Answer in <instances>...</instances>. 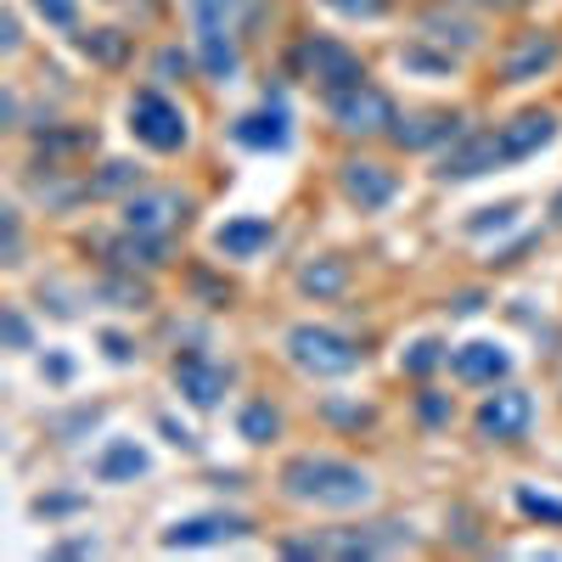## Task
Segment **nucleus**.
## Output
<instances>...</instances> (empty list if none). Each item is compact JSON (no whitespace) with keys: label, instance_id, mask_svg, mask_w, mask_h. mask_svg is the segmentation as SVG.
Instances as JSON below:
<instances>
[{"label":"nucleus","instance_id":"obj_30","mask_svg":"<svg viewBox=\"0 0 562 562\" xmlns=\"http://www.w3.org/2000/svg\"><path fill=\"white\" fill-rule=\"evenodd\" d=\"M34 12L52 29H74V0H34Z\"/></svg>","mask_w":562,"mask_h":562},{"label":"nucleus","instance_id":"obj_16","mask_svg":"<svg viewBox=\"0 0 562 562\" xmlns=\"http://www.w3.org/2000/svg\"><path fill=\"white\" fill-rule=\"evenodd\" d=\"M186 209H192V203H186L180 192H169V186H164V192H135L124 203V225L130 231H164V225L186 220Z\"/></svg>","mask_w":562,"mask_h":562},{"label":"nucleus","instance_id":"obj_8","mask_svg":"<svg viewBox=\"0 0 562 562\" xmlns=\"http://www.w3.org/2000/svg\"><path fill=\"white\" fill-rule=\"evenodd\" d=\"M529 422H535V400H529L524 389H501V394H490V400L479 405V434H484V439H501V445L524 439Z\"/></svg>","mask_w":562,"mask_h":562},{"label":"nucleus","instance_id":"obj_34","mask_svg":"<svg viewBox=\"0 0 562 562\" xmlns=\"http://www.w3.org/2000/svg\"><path fill=\"white\" fill-rule=\"evenodd\" d=\"M18 248H23V225H18V209H7V265H18Z\"/></svg>","mask_w":562,"mask_h":562},{"label":"nucleus","instance_id":"obj_4","mask_svg":"<svg viewBox=\"0 0 562 562\" xmlns=\"http://www.w3.org/2000/svg\"><path fill=\"white\" fill-rule=\"evenodd\" d=\"M130 135L153 153H180L186 147V113L164 97V90H135L130 97Z\"/></svg>","mask_w":562,"mask_h":562},{"label":"nucleus","instance_id":"obj_29","mask_svg":"<svg viewBox=\"0 0 562 562\" xmlns=\"http://www.w3.org/2000/svg\"><path fill=\"white\" fill-rule=\"evenodd\" d=\"M344 18H389V0H326Z\"/></svg>","mask_w":562,"mask_h":562},{"label":"nucleus","instance_id":"obj_5","mask_svg":"<svg viewBox=\"0 0 562 562\" xmlns=\"http://www.w3.org/2000/svg\"><path fill=\"white\" fill-rule=\"evenodd\" d=\"M326 113H333V124L344 130V135H389L394 130V102H389V90H378V85H349V90H338V97H326Z\"/></svg>","mask_w":562,"mask_h":562},{"label":"nucleus","instance_id":"obj_20","mask_svg":"<svg viewBox=\"0 0 562 562\" xmlns=\"http://www.w3.org/2000/svg\"><path fill=\"white\" fill-rule=\"evenodd\" d=\"M108 259H113L119 270H135V265H140V270H158V265L169 259V248L153 237V231H130V237H119V243L108 248Z\"/></svg>","mask_w":562,"mask_h":562},{"label":"nucleus","instance_id":"obj_3","mask_svg":"<svg viewBox=\"0 0 562 562\" xmlns=\"http://www.w3.org/2000/svg\"><path fill=\"white\" fill-rule=\"evenodd\" d=\"M288 360L299 371H310V378H344V371L360 366V349L333 333V326H293L288 333Z\"/></svg>","mask_w":562,"mask_h":562},{"label":"nucleus","instance_id":"obj_23","mask_svg":"<svg viewBox=\"0 0 562 562\" xmlns=\"http://www.w3.org/2000/svg\"><path fill=\"white\" fill-rule=\"evenodd\" d=\"M79 45H85V57H97V63H108V68H119L124 52H130V40H124L119 29H90Z\"/></svg>","mask_w":562,"mask_h":562},{"label":"nucleus","instance_id":"obj_26","mask_svg":"<svg viewBox=\"0 0 562 562\" xmlns=\"http://www.w3.org/2000/svg\"><path fill=\"white\" fill-rule=\"evenodd\" d=\"M124 186H140V169H135V164H108V169L97 175V186H90V192H102V198H108V192H124Z\"/></svg>","mask_w":562,"mask_h":562},{"label":"nucleus","instance_id":"obj_10","mask_svg":"<svg viewBox=\"0 0 562 562\" xmlns=\"http://www.w3.org/2000/svg\"><path fill=\"white\" fill-rule=\"evenodd\" d=\"M175 389L192 400L198 411H209V405H220V394L231 389V371L192 349V355H180V360H175Z\"/></svg>","mask_w":562,"mask_h":562},{"label":"nucleus","instance_id":"obj_15","mask_svg":"<svg viewBox=\"0 0 562 562\" xmlns=\"http://www.w3.org/2000/svg\"><path fill=\"white\" fill-rule=\"evenodd\" d=\"M231 535H248V518H237V512H203V518H186L164 535L169 551L180 546H214V540H231Z\"/></svg>","mask_w":562,"mask_h":562},{"label":"nucleus","instance_id":"obj_11","mask_svg":"<svg viewBox=\"0 0 562 562\" xmlns=\"http://www.w3.org/2000/svg\"><path fill=\"white\" fill-rule=\"evenodd\" d=\"M450 135H461V113H439V108L405 113L389 130V140H394V147H405V153H428V147H439V140H450Z\"/></svg>","mask_w":562,"mask_h":562},{"label":"nucleus","instance_id":"obj_37","mask_svg":"<svg viewBox=\"0 0 562 562\" xmlns=\"http://www.w3.org/2000/svg\"><path fill=\"white\" fill-rule=\"evenodd\" d=\"M102 344H108V355H113V360H130V355H135V349H130V344H124V338H119V333H108V338H102Z\"/></svg>","mask_w":562,"mask_h":562},{"label":"nucleus","instance_id":"obj_36","mask_svg":"<svg viewBox=\"0 0 562 562\" xmlns=\"http://www.w3.org/2000/svg\"><path fill=\"white\" fill-rule=\"evenodd\" d=\"M326 416H333V422H366L371 411H349V405H338V400H333V405H326Z\"/></svg>","mask_w":562,"mask_h":562},{"label":"nucleus","instance_id":"obj_13","mask_svg":"<svg viewBox=\"0 0 562 562\" xmlns=\"http://www.w3.org/2000/svg\"><path fill=\"white\" fill-rule=\"evenodd\" d=\"M495 164H501L495 130H484V135H461L456 147L439 158V180H473V175H484V169H495Z\"/></svg>","mask_w":562,"mask_h":562},{"label":"nucleus","instance_id":"obj_12","mask_svg":"<svg viewBox=\"0 0 562 562\" xmlns=\"http://www.w3.org/2000/svg\"><path fill=\"white\" fill-rule=\"evenodd\" d=\"M231 135H237L243 147H254V153H281V147L293 140V130H288V108L265 97V108H259V113H243L237 124H231Z\"/></svg>","mask_w":562,"mask_h":562},{"label":"nucleus","instance_id":"obj_25","mask_svg":"<svg viewBox=\"0 0 562 562\" xmlns=\"http://www.w3.org/2000/svg\"><path fill=\"white\" fill-rule=\"evenodd\" d=\"M400 63L405 68H428V74H450L456 68V52H422V45H405Z\"/></svg>","mask_w":562,"mask_h":562},{"label":"nucleus","instance_id":"obj_6","mask_svg":"<svg viewBox=\"0 0 562 562\" xmlns=\"http://www.w3.org/2000/svg\"><path fill=\"white\" fill-rule=\"evenodd\" d=\"M338 186H344V198H349L360 214L389 209V203H394V192H400L394 169H383L378 158H349V164L338 169Z\"/></svg>","mask_w":562,"mask_h":562},{"label":"nucleus","instance_id":"obj_32","mask_svg":"<svg viewBox=\"0 0 562 562\" xmlns=\"http://www.w3.org/2000/svg\"><path fill=\"white\" fill-rule=\"evenodd\" d=\"M7 344H12V349H29V344H34V333H29V321H23L18 304L7 310Z\"/></svg>","mask_w":562,"mask_h":562},{"label":"nucleus","instance_id":"obj_28","mask_svg":"<svg viewBox=\"0 0 562 562\" xmlns=\"http://www.w3.org/2000/svg\"><path fill=\"white\" fill-rule=\"evenodd\" d=\"M102 293L108 299H119V310H147V288H135V281H102Z\"/></svg>","mask_w":562,"mask_h":562},{"label":"nucleus","instance_id":"obj_33","mask_svg":"<svg viewBox=\"0 0 562 562\" xmlns=\"http://www.w3.org/2000/svg\"><path fill=\"white\" fill-rule=\"evenodd\" d=\"M512 214H518V203H501V209H484V220H473V225H467V231H501V225H512Z\"/></svg>","mask_w":562,"mask_h":562},{"label":"nucleus","instance_id":"obj_14","mask_svg":"<svg viewBox=\"0 0 562 562\" xmlns=\"http://www.w3.org/2000/svg\"><path fill=\"white\" fill-rule=\"evenodd\" d=\"M450 371H456L461 383H473V389H484V383L495 389L506 371H512V355H506L501 344H461V349L450 355Z\"/></svg>","mask_w":562,"mask_h":562},{"label":"nucleus","instance_id":"obj_1","mask_svg":"<svg viewBox=\"0 0 562 562\" xmlns=\"http://www.w3.org/2000/svg\"><path fill=\"white\" fill-rule=\"evenodd\" d=\"M281 490L293 501H310V506H333V512H349V506H366L371 501V473L344 456H293L281 467Z\"/></svg>","mask_w":562,"mask_h":562},{"label":"nucleus","instance_id":"obj_35","mask_svg":"<svg viewBox=\"0 0 562 562\" xmlns=\"http://www.w3.org/2000/svg\"><path fill=\"white\" fill-rule=\"evenodd\" d=\"M158 74H164V79H169V74H186V52H164V57H158Z\"/></svg>","mask_w":562,"mask_h":562},{"label":"nucleus","instance_id":"obj_38","mask_svg":"<svg viewBox=\"0 0 562 562\" xmlns=\"http://www.w3.org/2000/svg\"><path fill=\"white\" fill-rule=\"evenodd\" d=\"M467 7H495V12H506V7H524V0H467Z\"/></svg>","mask_w":562,"mask_h":562},{"label":"nucleus","instance_id":"obj_18","mask_svg":"<svg viewBox=\"0 0 562 562\" xmlns=\"http://www.w3.org/2000/svg\"><path fill=\"white\" fill-rule=\"evenodd\" d=\"M422 40L445 45V52H473L479 45V23L473 18H456V12H422Z\"/></svg>","mask_w":562,"mask_h":562},{"label":"nucleus","instance_id":"obj_19","mask_svg":"<svg viewBox=\"0 0 562 562\" xmlns=\"http://www.w3.org/2000/svg\"><path fill=\"white\" fill-rule=\"evenodd\" d=\"M147 473V450H140L135 439H113L102 456H97V479L102 484H130V479H140Z\"/></svg>","mask_w":562,"mask_h":562},{"label":"nucleus","instance_id":"obj_22","mask_svg":"<svg viewBox=\"0 0 562 562\" xmlns=\"http://www.w3.org/2000/svg\"><path fill=\"white\" fill-rule=\"evenodd\" d=\"M237 428H243V439H248V445H270V439H276V428H281V416H276L265 400H254V405H243Z\"/></svg>","mask_w":562,"mask_h":562},{"label":"nucleus","instance_id":"obj_17","mask_svg":"<svg viewBox=\"0 0 562 562\" xmlns=\"http://www.w3.org/2000/svg\"><path fill=\"white\" fill-rule=\"evenodd\" d=\"M270 220H259V214H243V220H225L220 231H214V248L225 254V259H254L259 248H270Z\"/></svg>","mask_w":562,"mask_h":562},{"label":"nucleus","instance_id":"obj_24","mask_svg":"<svg viewBox=\"0 0 562 562\" xmlns=\"http://www.w3.org/2000/svg\"><path fill=\"white\" fill-rule=\"evenodd\" d=\"M445 360H450V349H445L439 338H422V344L405 355V371H411V378H428V371H434V366H445Z\"/></svg>","mask_w":562,"mask_h":562},{"label":"nucleus","instance_id":"obj_7","mask_svg":"<svg viewBox=\"0 0 562 562\" xmlns=\"http://www.w3.org/2000/svg\"><path fill=\"white\" fill-rule=\"evenodd\" d=\"M551 135H557V113H546V108H529V113H518V119H506V124L495 130L501 164H524V158H535L540 147H551Z\"/></svg>","mask_w":562,"mask_h":562},{"label":"nucleus","instance_id":"obj_27","mask_svg":"<svg viewBox=\"0 0 562 562\" xmlns=\"http://www.w3.org/2000/svg\"><path fill=\"white\" fill-rule=\"evenodd\" d=\"M518 506L529 512V518H540V524H562V501H551V495H535V490H518Z\"/></svg>","mask_w":562,"mask_h":562},{"label":"nucleus","instance_id":"obj_21","mask_svg":"<svg viewBox=\"0 0 562 562\" xmlns=\"http://www.w3.org/2000/svg\"><path fill=\"white\" fill-rule=\"evenodd\" d=\"M344 288H349V265L344 259H315V265L299 270V293H310V299H338Z\"/></svg>","mask_w":562,"mask_h":562},{"label":"nucleus","instance_id":"obj_39","mask_svg":"<svg viewBox=\"0 0 562 562\" xmlns=\"http://www.w3.org/2000/svg\"><path fill=\"white\" fill-rule=\"evenodd\" d=\"M551 214H557V220H562V192H557V203H551Z\"/></svg>","mask_w":562,"mask_h":562},{"label":"nucleus","instance_id":"obj_31","mask_svg":"<svg viewBox=\"0 0 562 562\" xmlns=\"http://www.w3.org/2000/svg\"><path fill=\"white\" fill-rule=\"evenodd\" d=\"M416 411H422V422H428V428L450 422V400H445V394H422V400H416Z\"/></svg>","mask_w":562,"mask_h":562},{"label":"nucleus","instance_id":"obj_2","mask_svg":"<svg viewBox=\"0 0 562 562\" xmlns=\"http://www.w3.org/2000/svg\"><path fill=\"white\" fill-rule=\"evenodd\" d=\"M299 68H304V79L321 90V97H338V90H349V85H366V63L333 34H310L299 45Z\"/></svg>","mask_w":562,"mask_h":562},{"label":"nucleus","instance_id":"obj_9","mask_svg":"<svg viewBox=\"0 0 562 562\" xmlns=\"http://www.w3.org/2000/svg\"><path fill=\"white\" fill-rule=\"evenodd\" d=\"M557 57H562V45H557L546 29H529V34L512 40V52L501 57V79H506V85H529V79L551 74Z\"/></svg>","mask_w":562,"mask_h":562}]
</instances>
